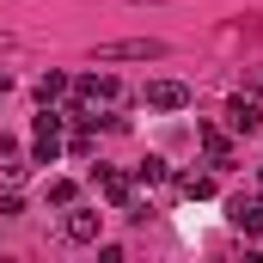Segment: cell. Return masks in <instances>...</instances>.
<instances>
[{"label": "cell", "instance_id": "obj_4", "mask_svg": "<svg viewBox=\"0 0 263 263\" xmlns=\"http://www.w3.org/2000/svg\"><path fill=\"white\" fill-rule=\"evenodd\" d=\"M98 227H104L98 208H67L62 214V239L67 245H98Z\"/></svg>", "mask_w": 263, "mask_h": 263}, {"label": "cell", "instance_id": "obj_17", "mask_svg": "<svg viewBox=\"0 0 263 263\" xmlns=\"http://www.w3.org/2000/svg\"><path fill=\"white\" fill-rule=\"evenodd\" d=\"M6 92H12V73H6V67H0V98H6Z\"/></svg>", "mask_w": 263, "mask_h": 263}, {"label": "cell", "instance_id": "obj_12", "mask_svg": "<svg viewBox=\"0 0 263 263\" xmlns=\"http://www.w3.org/2000/svg\"><path fill=\"white\" fill-rule=\"evenodd\" d=\"M165 178H172V165H165L159 153H147V159L135 165V184H165Z\"/></svg>", "mask_w": 263, "mask_h": 263}, {"label": "cell", "instance_id": "obj_10", "mask_svg": "<svg viewBox=\"0 0 263 263\" xmlns=\"http://www.w3.org/2000/svg\"><path fill=\"white\" fill-rule=\"evenodd\" d=\"M172 190L184 202H208L214 196V178H208V172H172Z\"/></svg>", "mask_w": 263, "mask_h": 263}, {"label": "cell", "instance_id": "obj_5", "mask_svg": "<svg viewBox=\"0 0 263 263\" xmlns=\"http://www.w3.org/2000/svg\"><path fill=\"white\" fill-rule=\"evenodd\" d=\"M227 129H233V135H263V104L251 98V92L227 98Z\"/></svg>", "mask_w": 263, "mask_h": 263}, {"label": "cell", "instance_id": "obj_8", "mask_svg": "<svg viewBox=\"0 0 263 263\" xmlns=\"http://www.w3.org/2000/svg\"><path fill=\"white\" fill-rule=\"evenodd\" d=\"M196 141H202V159H208V165H233V159H239L233 141H227V129H214V123H202Z\"/></svg>", "mask_w": 263, "mask_h": 263}, {"label": "cell", "instance_id": "obj_6", "mask_svg": "<svg viewBox=\"0 0 263 263\" xmlns=\"http://www.w3.org/2000/svg\"><path fill=\"white\" fill-rule=\"evenodd\" d=\"M147 110H190V86L184 80H147Z\"/></svg>", "mask_w": 263, "mask_h": 263}, {"label": "cell", "instance_id": "obj_13", "mask_svg": "<svg viewBox=\"0 0 263 263\" xmlns=\"http://www.w3.org/2000/svg\"><path fill=\"white\" fill-rule=\"evenodd\" d=\"M73 196H80V190H73L67 178H49V202H55V208H73Z\"/></svg>", "mask_w": 263, "mask_h": 263}, {"label": "cell", "instance_id": "obj_18", "mask_svg": "<svg viewBox=\"0 0 263 263\" xmlns=\"http://www.w3.org/2000/svg\"><path fill=\"white\" fill-rule=\"evenodd\" d=\"M251 92H263V67H257V73H251Z\"/></svg>", "mask_w": 263, "mask_h": 263}, {"label": "cell", "instance_id": "obj_20", "mask_svg": "<svg viewBox=\"0 0 263 263\" xmlns=\"http://www.w3.org/2000/svg\"><path fill=\"white\" fill-rule=\"evenodd\" d=\"M257 190H263V165H257Z\"/></svg>", "mask_w": 263, "mask_h": 263}, {"label": "cell", "instance_id": "obj_9", "mask_svg": "<svg viewBox=\"0 0 263 263\" xmlns=\"http://www.w3.org/2000/svg\"><path fill=\"white\" fill-rule=\"evenodd\" d=\"M98 196L110 202V208H123V202H135V178H129V172H110V165H98Z\"/></svg>", "mask_w": 263, "mask_h": 263}, {"label": "cell", "instance_id": "obj_16", "mask_svg": "<svg viewBox=\"0 0 263 263\" xmlns=\"http://www.w3.org/2000/svg\"><path fill=\"white\" fill-rule=\"evenodd\" d=\"M0 159H18V135H0Z\"/></svg>", "mask_w": 263, "mask_h": 263}, {"label": "cell", "instance_id": "obj_19", "mask_svg": "<svg viewBox=\"0 0 263 263\" xmlns=\"http://www.w3.org/2000/svg\"><path fill=\"white\" fill-rule=\"evenodd\" d=\"M0 49H12V37H6V31H0Z\"/></svg>", "mask_w": 263, "mask_h": 263}, {"label": "cell", "instance_id": "obj_2", "mask_svg": "<svg viewBox=\"0 0 263 263\" xmlns=\"http://www.w3.org/2000/svg\"><path fill=\"white\" fill-rule=\"evenodd\" d=\"M92 62H165V43L159 37H117V43H98L92 49Z\"/></svg>", "mask_w": 263, "mask_h": 263}, {"label": "cell", "instance_id": "obj_14", "mask_svg": "<svg viewBox=\"0 0 263 263\" xmlns=\"http://www.w3.org/2000/svg\"><path fill=\"white\" fill-rule=\"evenodd\" d=\"M25 214V196L18 190H0V220H18Z\"/></svg>", "mask_w": 263, "mask_h": 263}, {"label": "cell", "instance_id": "obj_7", "mask_svg": "<svg viewBox=\"0 0 263 263\" xmlns=\"http://www.w3.org/2000/svg\"><path fill=\"white\" fill-rule=\"evenodd\" d=\"M227 220H233L239 233L263 239V190H257V196H233V202H227Z\"/></svg>", "mask_w": 263, "mask_h": 263}, {"label": "cell", "instance_id": "obj_1", "mask_svg": "<svg viewBox=\"0 0 263 263\" xmlns=\"http://www.w3.org/2000/svg\"><path fill=\"white\" fill-rule=\"evenodd\" d=\"M62 129H67V110L43 104L37 129H31V159H37V165H55V159H62Z\"/></svg>", "mask_w": 263, "mask_h": 263}, {"label": "cell", "instance_id": "obj_15", "mask_svg": "<svg viewBox=\"0 0 263 263\" xmlns=\"http://www.w3.org/2000/svg\"><path fill=\"white\" fill-rule=\"evenodd\" d=\"M67 153H73V159H92V129H86V123H80V135L67 141Z\"/></svg>", "mask_w": 263, "mask_h": 263}, {"label": "cell", "instance_id": "obj_11", "mask_svg": "<svg viewBox=\"0 0 263 263\" xmlns=\"http://www.w3.org/2000/svg\"><path fill=\"white\" fill-rule=\"evenodd\" d=\"M67 92H73V80H67V73H55V67L37 80V104H55V98H67Z\"/></svg>", "mask_w": 263, "mask_h": 263}, {"label": "cell", "instance_id": "obj_3", "mask_svg": "<svg viewBox=\"0 0 263 263\" xmlns=\"http://www.w3.org/2000/svg\"><path fill=\"white\" fill-rule=\"evenodd\" d=\"M73 92H80V104H92V110H117V104L129 98V86H123L117 73H80Z\"/></svg>", "mask_w": 263, "mask_h": 263}]
</instances>
